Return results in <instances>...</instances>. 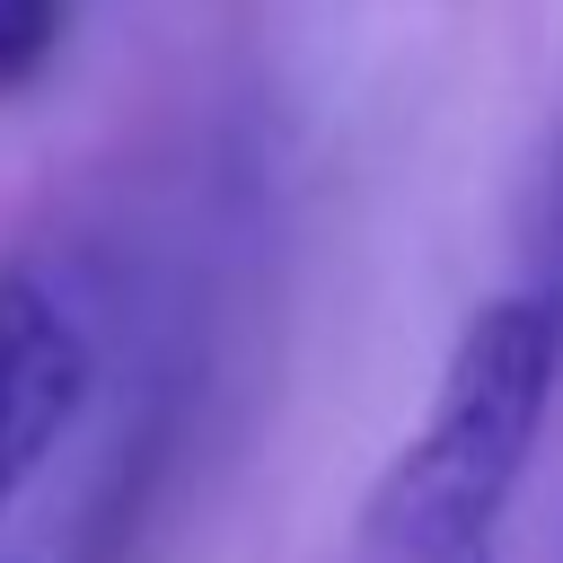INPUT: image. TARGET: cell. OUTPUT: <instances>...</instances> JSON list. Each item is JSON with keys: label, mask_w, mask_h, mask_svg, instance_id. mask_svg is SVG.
<instances>
[{"label": "cell", "mask_w": 563, "mask_h": 563, "mask_svg": "<svg viewBox=\"0 0 563 563\" xmlns=\"http://www.w3.org/2000/svg\"><path fill=\"white\" fill-rule=\"evenodd\" d=\"M563 387V317L537 290H493L431 387V413L369 484L352 563H493L501 510L537 457L545 405Z\"/></svg>", "instance_id": "cell-1"}, {"label": "cell", "mask_w": 563, "mask_h": 563, "mask_svg": "<svg viewBox=\"0 0 563 563\" xmlns=\"http://www.w3.org/2000/svg\"><path fill=\"white\" fill-rule=\"evenodd\" d=\"M97 387V334L44 264L0 273V510L35 484Z\"/></svg>", "instance_id": "cell-2"}, {"label": "cell", "mask_w": 563, "mask_h": 563, "mask_svg": "<svg viewBox=\"0 0 563 563\" xmlns=\"http://www.w3.org/2000/svg\"><path fill=\"white\" fill-rule=\"evenodd\" d=\"M519 290H537L554 317H563V123L528 176V202H519Z\"/></svg>", "instance_id": "cell-3"}, {"label": "cell", "mask_w": 563, "mask_h": 563, "mask_svg": "<svg viewBox=\"0 0 563 563\" xmlns=\"http://www.w3.org/2000/svg\"><path fill=\"white\" fill-rule=\"evenodd\" d=\"M62 26H70V0H0V106L44 79V62L62 53Z\"/></svg>", "instance_id": "cell-4"}]
</instances>
